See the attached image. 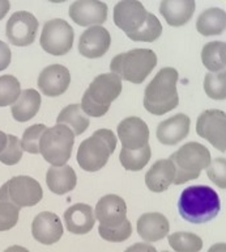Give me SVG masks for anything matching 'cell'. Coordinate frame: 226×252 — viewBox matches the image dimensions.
I'll list each match as a JSON object with an SVG mask.
<instances>
[{"instance_id":"obj_1","label":"cell","mask_w":226,"mask_h":252,"mask_svg":"<svg viewBox=\"0 0 226 252\" xmlns=\"http://www.w3.org/2000/svg\"><path fill=\"white\" fill-rule=\"evenodd\" d=\"M114 23L136 42H154L162 33V25L137 0H123L114 7Z\"/></svg>"},{"instance_id":"obj_2","label":"cell","mask_w":226,"mask_h":252,"mask_svg":"<svg viewBox=\"0 0 226 252\" xmlns=\"http://www.w3.org/2000/svg\"><path fill=\"white\" fill-rule=\"evenodd\" d=\"M180 217L191 223H207L221 210L219 194L207 185H192L182 192L178 201Z\"/></svg>"},{"instance_id":"obj_3","label":"cell","mask_w":226,"mask_h":252,"mask_svg":"<svg viewBox=\"0 0 226 252\" xmlns=\"http://www.w3.org/2000/svg\"><path fill=\"white\" fill-rule=\"evenodd\" d=\"M178 71L173 67H164L145 88L144 108L154 116H162L176 109L179 104L176 91Z\"/></svg>"},{"instance_id":"obj_4","label":"cell","mask_w":226,"mask_h":252,"mask_svg":"<svg viewBox=\"0 0 226 252\" xmlns=\"http://www.w3.org/2000/svg\"><path fill=\"white\" fill-rule=\"evenodd\" d=\"M121 92V78L114 74L98 75L85 91L80 106L86 116L102 117L107 113L111 102L119 97Z\"/></svg>"},{"instance_id":"obj_5","label":"cell","mask_w":226,"mask_h":252,"mask_svg":"<svg viewBox=\"0 0 226 252\" xmlns=\"http://www.w3.org/2000/svg\"><path fill=\"white\" fill-rule=\"evenodd\" d=\"M157 64L156 53L151 49H133L114 57L110 63L111 74L121 80L141 84Z\"/></svg>"},{"instance_id":"obj_6","label":"cell","mask_w":226,"mask_h":252,"mask_svg":"<svg viewBox=\"0 0 226 252\" xmlns=\"http://www.w3.org/2000/svg\"><path fill=\"white\" fill-rule=\"evenodd\" d=\"M117 149V137L110 129H100L81 142L77 150V163L84 171L96 172L103 168Z\"/></svg>"},{"instance_id":"obj_7","label":"cell","mask_w":226,"mask_h":252,"mask_svg":"<svg viewBox=\"0 0 226 252\" xmlns=\"http://www.w3.org/2000/svg\"><path fill=\"white\" fill-rule=\"evenodd\" d=\"M169 160L176 168V177L173 184L182 185L200 176L203 169L211 163V153L205 146L198 142H190L173 154Z\"/></svg>"},{"instance_id":"obj_8","label":"cell","mask_w":226,"mask_h":252,"mask_svg":"<svg viewBox=\"0 0 226 252\" xmlns=\"http://www.w3.org/2000/svg\"><path fill=\"white\" fill-rule=\"evenodd\" d=\"M75 145V134L64 125L47 127L39 139V154L52 167H60L70 160Z\"/></svg>"},{"instance_id":"obj_9","label":"cell","mask_w":226,"mask_h":252,"mask_svg":"<svg viewBox=\"0 0 226 252\" xmlns=\"http://www.w3.org/2000/svg\"><path fill=\"white\" fill-rule=\"evenodd\" d=\"M42 197V187L30 176L12 177L0 188V201L12 202L20 209L39 204Z\"/></svg>"},{"instance_id":"obj_10","label":"cell","mask_w":226,"mask_h":252,"mask_svg":"<svg viewBox=\"0 0 226 252\" xmlns=\"http://www.w3.org/2000/svg\"><path fill=\"white\" fill-rule=\"evenodd\" d=\"M75 32L63 19H54L43 25L41 33V47L51 55H64L74 46Z\"/></svg>"},{"instance_id":"obj_11","label":"cell","mask_w":226,"mask_h":252,"mask_svg":"<svg viewBox=\"0 0 226 252\" xmlns=\"http://www.w3.org/2000/svg\"><path fill=\"white\" fill-rule=\"evenodd\" d=\"M196 133L221 153L226 151V114L219 109L204 110L196 122Z\"/></svg>"},{"instance_id":"obj_12","label":"cell","mask_w":226,"mask_h":252,"mask_svg":"<svg viewBox=\"0 0 226 252\" xmlns=\"http://www.w3.org/2000/svg\"><path fill=\"white\" fill-rule=\"evenodd\" d=\"M38 31V20L30 12H15L7 21L5 34L15 46H29L34 42Z\"/></svg>"},{"instance_id":"obj_13","label":"cell","mask_w":226,"mask_h":252,"mask_svg":"<svg viewBox=\"0 0 226 252\" xmlns=\"http://www.w3.org/2000/svg\"><path fill=\"white\" fill-rule=\"evenodd\" d=\"M70 17L80 27H101L107 20V5L100 0H77L71 4Z\"/></svg>"},{"instance_id":"obj_14","label":"cell","mask_w":226,"mask_h":252,"mask_svg":"<svg viewBox=\"0 0 226 252\" xmlns=\"http://www.w3.org/2000/svg\"><path fill=\"white\" fill-rule=\"evenodd\" d=\"M94 217L103 227H118L127 220L126 201L117 194L103 196L96 205Z\"/></svg>"},{"instance_id":"obj_15","label":"cell","mask_w":226,"mask_h":252,"mask_svg":"<svg viewBox=\"0 0 226 252\" xmlns=\"http://www.w3.org/2000/svg\"><path fill=\"white\" fill-rule=\"evenodd\" d=\"M118 137L122 149L136 151L149 145V127L141 118L127 117L118 125Z\"/></svg>"},{"instance_id":"obj_16","label":"cell","mask_w":226,"mask_h":252,"mask_svg":"<svg viewBox=\"0 0 226 252\" xmlns=\"http://www.w3.org/2000/svg\"><path fill=\"white\" fill-rule=\"evenodd\" d=\"M111 35L102 27H90L78 39V53L89 59L101 58L109 51Z\"/></svg>"},{"instance_id":"obj_17","label":"cell","mask_w":226,"mask_h":252,"mask_svg":"<svg viewBox=\"0 0 226 252\" xmlns=\"http://www.w3.org/2000/svg\"><path fill=\"white\" fill-rule=\"evenodd\" d=\"M71 74L62 64H51L43 68L38 76V88L45 96L56 97L68 90Z\"/></svg>"},{"instance_id":"obj_18","label":"cell","mask_w":226,"mask_h":252,"mask_svg":"<svg viewBox=\"0 0 226 252\" xmlns=\"http://www.w3.org/2000/svg\"><path fill=\"white\" fill-rule=\"evenodd\" d=\"M31 234L39 243L46 246L56 243L63 236L62 220L54 213H39L31 223Z\"/></svg>"},{"instance_id":"obj_19","label":"cell","mask_w":226,"mask_h":252,"mask_svg":"<svg viewBox=\"0 0 226 252\" xmlns=\"http://www.w3.org/2000/svg\"><path fill=\"white\" fill-rule=\"evenodd\" d=\"M191 120L183 113H178L165 120L157 126V139L165 146H176L190 133Z\"/></svg>"},{"instance_id":"obj_20","label":"cell","mask_w":226,"mask_h":252,"mask_svg":"<svg viewBox=\"0 0 226 252\" xmlns=\"http://www.w3.org/2000/svg\"><path fill=\"white\" fill-rule=\"evenodd\" d=\"M137 234L148 243L158 242L169 235L170 223L161 213H145L137 220Z\"/></svg>"},{"instance_id":"obj_21","label":"cell","mask_w":226,"mask_h":252,"mask_svg":"<svg viewBox=\"0 0 226 252\" xmlns=\"http://www.w3.org/2000/svg\"><path fill=\"white\" fill-rule=\"evenodd\" d=\"M64 222L67 230L72 234H88L96 223L94 210L86 204H75L64 213Z\"/></svg>"},{"instance_id":"obj_22","label":"cell","mask_w":226,"mask_h":252,"mask_svg":"<svg viewBox=\"0 0 226 252\" xmlns=\"http://www.w3.org/2000/svg\"><path fill=\"white\" fill-rule=\"evenodd\" d=\"M194 0H164L160 4V13L170 27H183L195 12Z\"/></svg>"},{"instance_id":"obj_23","label":"cell","mask_w":226,"mask_h":252,"mask_svg":"<svg viewBox=\"0 0 226 252\" xmlns=\"http://www.w3.org/2000/svg\"><path fill=\"white\" fill-rule=\"evenodd\" d=\"M176 168L169 159H160L149 168L145 175V184L154 193L165 192L173 184Z\"/></svg>"},{"instance_id":"obj_24","label":"cell","mask_w":226,"mask_h":252,"mask_svg":"<svg viewBox=\"0 0 226 252\" xmlns=\"http://www.w3.org/2000/svg\"><path fill=\"white\" fill-rule=\"evenodd\" d=\"M46 184L51 192L62 196L74 190L77 184V177L75 169L71 165L64 164L60 167L51 165L46 173Z\"/></svg>"},{"instance_id":"obj_25","label":"cell","mask_w":226,"mask_h":252,"mask_svg":"<svg viewBox=\"0 0 226 252\" xmlns=\"http://www.w3.org/2000/svg\"><path fill=\"white\" fill-rule=\"evenodd\" d=\"M41 108V94L35 90H25L21 92L17 101L12 105L11 113L16 121L26 122L35 117Z\"/></svg>"},{"instance_id":"obj_26","label":"cell","mask_w":226,"mask_h":252,"mask_svg":"<svg viewBox=\"0 0 226 252\" xmlns=\"http://www.w3.org/2000/svg\"><path fill=\"white\" fill-rule=\"evenodd\" d=\"M226 28V13L221 8H208L200 13L196 21V29L200 34L217 35L224 33Z\"/></svg>"},{"instance_id":"obj_27","label":"cell","mask_w":226,"mask_h":252,"mask_svg":"<svg viewBox=\"0 0 226 252\" xmlns=\"http://www.w3.org/2000/svg\"><path fill=\"white\" fill-rule=\"evenodd\" d=\"M56 125H64L76 135H81L89 127V117L82 112L80 104L67 105L56 118Z\"/></svg>"},{"instance_id":"obj_28","label":"cell","mask_w":226,"mask_h":252,"mask_svg":"<svg viewBox=\"0 0 226 252\" xmlns=\"http://www.w3.org/2000/svg\"><path fill=\"white\" fill-rule=\"evenodd\" d=\"M201 61L209 72H220L226 66V45L223 41L208 42L201 51Z\"/></svg>"},{"instance_id":"obj_29","label":"cell","mask_w":226,"mask_h":252,"mask_svg":"<svg viewBox=\"0 0 226 252\" xmlns=\"http://www.w3.org/2000/svg\"><path fill=\"white\" fill-rule=\"evenodd\" d=\"M169 244L176 252H200L203 248V240L199 235L186 231L169 235Z\"/></svg>"},{"instance_id":"obj_30","label":"cell","mask_w":226,"mask_h":252,"mask_svg":"<svg viewBox=\"0 0 226 252\" xmlns=\"http://www.w3.org/2000/svg\"><path fill=\"white\" fill-rule=\"evenodd\" d=\"M151 155L152 153H151L149 145L144 146L143 149L136 150V151L122 149L119 160L127 171H141L151 160Z\"/></svg>"},{"instance_id":"obj_31","label":"cell","mask_w":226,"mask_h":252,"mask_svg":"<svg viewBox=\"0 0 226 252\" xmlns=\"http://www.w3.org/2000/svg\"><path fill=\"white\" fill-rule=\"evenodd\" d=\"M21 94L20 82L12 75L0 76V106L13 105Z\"/></svg>"},{"instance_id":"obj_32","label":"cell","mask_w":226,"mask_h":252,"mask_svg":"<svg viewBox=\"0 0 226 252\" xmlns=\"http://www.w3.org/2000/svg\"><path fill=\"white\" fill-rule=\"evenodd\" d=\"M204 91L213 100L226 98V75L225 71L209 72L204 79Z\"/></svg>"},{"instance_id":"obj_33","label":"cell","mask_w":226,"mask_h":252,"mask_svg":"<svg viewBox=\"0 0 226 252\" xmlns=\"http://www.w3.org/2000/svg\"><path fill=\"white\" fill-rule=\"evenodd\" d=\"M46 129L47 126L43 124H35V125L29 126L23 134L21 147L24 151L29 154H39V139Z\"/></svg>"},{"instance_id":"obj_34","label":"cell","mask_w":226,"mask_h":252,"mask_svg":"<svg viewBox=\"0 0 226 252\" xmlns=\"http://www.w3.org/2000/svg\"><path fill=\"white\" fill-rule=\"evenodd\" d=\"M7 146L0 153V161L5 165H15L23 158L24 150L21 147V141L12 134H7Z\"/></svg>"},{"instance_id":"obj_35","label":"cell","mask_w":226,"mask_h":252,"mask_svg":"<svg viewBox=\"0 0 226 252\" xmlns=\"http://www.w3.org/2000/svg\"><path fill=\"white\" fill-rule=\"evenodd\" d=\"M98 232H100L102 239L107 240V242H113V243H121V242H125V240H127L131 236V234H132V224H131L128 220H126L121 226L114 228L103 227V226L100 224Z\"/></svg>"},{"instance_id":"obj_36","label":"cell","mask_w":226,"mask_h":252,"mask_svg":"<svg viewBox=\"0 0 226 252\" xmlns=\"http://www.w3.org/2000/svg\"><path fill=\"white\" fill-rule=\"evenodd\" d=\"M20 208L8 201H0V231L15 227L19 220Z\"/></svg>"},{"instance_id":"obj_37","label":"cell","mask_w":226,"mask_h":252,"mask_svg":"<svg viewBox=\"0 0 226 252\" xmlns=\"http://www.w3.org/2000/svg\"><path fill=\"white\" fill-rule=\"evenodd\" d=\"M225 164L226 161L224 158H217L215 160H211L209 165L207 168L208 177L215 183L217 187L225 189L226 181H225Z\"/></svg>"},{"instance_id":"obj_38","label":"cell","mask_w":226,"mask_h":252,"mask_svg":"<svg viewBox=\"0 0 226 252\" xmlns=\"http://www.w3.org/2000/svg\"><path fill=\"white\" fill-rule=\"evenodd\" d=\"M12 59V53L11 49L8 46L7 43L0 41V71L5 70Z\"/></svg>"},{"instance_id":"obj_39","label":"cell","mask_w":226,"mask_h":252,"mask_svg":"<svg viewBox=\"0 0 226 252\" xmlns=\"http://www.w3.org/2000/svg\"><path fill=\"white\" fill-rule=\"evenodd\" d=\"M125 252H157V250L149 243H135Z\"/></svg>"},{"instance_id":"obj_40","label":"cell","mask_w":226,"mask_h":252,"mask_svg":"<svg viewBox=\"0 0 226 252\" xmlns=\"http://www.w3.org/2000/svg\"><path fill=\"white\" fill-rule=\"evenodd\" d=\"M9 8H11V3L8 0H0V20L5 17Z\"/></svg>"},{"instance_id":"obj_41","label":"cell","mask_w":226,"mask_h":252,"mask_svg":"<svg viewBox=\"0 0 226 252\" xmlns=\"http://www.w3.org/2000/svg\"><path fill=\"white\" fill-rule=\"evenodd\" d=\"M208 252H226V244L225 243H217L215 246H212Z\"/></svg>"},{"instance_id":"obj_42","label":"cell","mask_w":226,"mask_h":252,"mask_svg":"<svg viewBox=\"0 0 226 252\" xmlns=\"http://www.w3.org/2000/svg\"><path fill=\"white\" fill-rule=\"evenodd\" d=\"M7 141H8L7 134L3 133V131L0 130V153H1L4 149H5V146H7Z\"/></svg>"},{"instance_id":"obj_43","label":"cell","mask_w":226,"mask_h":252,"mask_svg":"<svg viewBox=\"0 0 226 252\" xmlns=\"http://www.w3.org/2000/svg\"><path fill=\"white\" fill-rule=\"evenodd\" d=\"M4 252H29L25 247H21V246H12V247H8Z\"/></svg>"},{"instance_id":"obj_44","label":"cell","mask_w":226,"mask_h":252,"mask_svg":"<svg viewBox=\"0 0 226 252\" xmlns=\"http://www.w3.org/2000/svg\"><path fill=\"white\" fill-rule=\"evenodd\" d=\"M162 252H168V251H162Z\"/></svg>"}]
</instances>
